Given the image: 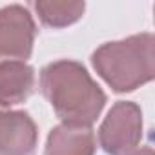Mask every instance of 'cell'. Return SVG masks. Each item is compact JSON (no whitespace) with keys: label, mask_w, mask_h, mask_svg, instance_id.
I'll use <instances>...</instances> for the list:
<instances>
[{"label":"cell","mask_w":155,"mask_h":155,"mask_svg":"<svg viewBox=\"0 0 155 155\" xmlns=\"http://www.w3.org/2000/svg\"><path fill=\"white\" fill-rule=\"evenodd\" d=\"M97 139L91 128L58 124L55 126L46 140V155H95Z\"/></svg>","instance_id":"52a82bcc"},{"label":"cell","mask_w":155,"mask_h":155,"mask_svg":"<svg viewBox=\"0 0 155 155\" xmlns=\"http://www.w3.org/2000/svg\"><path fill=\"white\" fill-rule=\"evenodd\" d=\"M40 22L53 29L68 28L79 22L84 15V2H57V0H38L33 4Z\"/></svg>","instance_id":"ba28073f"},{"label":"cell","mask_w":155,"mask_h":155,"mask_svg":"<svg viewBox=\"0 0 155 155\" xmlns=\"http://www.w3.org/2000/svg\"><path fill=\"white\" fill-rule=\"evenodd\" d=\"M35 37L37 24L28 8L11 4L0 9V62H26Z\"/></svg>","instance_id":"277c9868"},{"label":"cell","mask_w":155,"mask_h":155,"mask_svg":"<svg viewBox=\"0 0 155 155\" xmlns=\"http://www.w3.org/2000/svg\"><path fill=\"white\" fill-rule=\"evenodd\" d=\"M35 91V69L28 62H0V108L26 102Z\"/></svg>","instance_id":"8992f818"},{"label":"cell","mask_w":155,"mask_h":155,"mask_svg":"<svg viewBox=\"0 0 155 155\" xmlns=\"http://www.w3.org/2000/svg\"><path fill=\"white\" fill-rule=\"evenodd\" d=\"M128 155H155V153H153V150H151L150 146H144V148L135 150V151H131V153H128Z\"/></svg>","instance_id":"9c48e42d"},{"label":"cell","mask_w":155,"mask_h":155,"mask_svg":"<svg viewBox=\"0 0 155 155\" xmlns=\"http://www.w3.org/2000/svg\"><path fill=\"white\" fill-rule=\"evenodd\" d=\"M142 140V111L131 101L115 102L99 128V144L108 155H128Z\"/></svg>","instance_id":"3957f363"},{"label":"cell","mask_w":155,"mask_h":155,"mask_svg":"<svg viewBox=\"0 0 155 155\" xmlns=\"http://www.w3.org/2000/svg\"><path fill=\"white\" fill-rule=\"evenodd\" d=\"M38 128L26 111L0 108V155H33Z\"/></svg>","instance_id":"5b68a950"},{"label":"cell","mask_w":155,"mask_h":155,"mask_svg":"<svg viewBox=\"0 0 155 155\" xmlns=\"http://www.w3.org/2000/svg\"><path fill=\"white\" fill-rule=\"evenodd\" d=\"M40 91L62 124L88 126L101 117L106 93L77 60L60 58L40 71Z\"/></svg>","instance_id":"6da1fadb"},{"label":"cell","mask_w":155,"mask_h":155,"mask_svg":"<svg viewBox=\"0 0 155 155\" xmlns=\"http://www.w3.org/2000/svg\"><path fill=\"white\" fill-rule=\"evenodd\" d=\"M91 66L115 93L135 91L155 77V37L144 31L106 42L91 53Z\"/></svg>","instance_id":"7a4b0ae2"}]
</instances>
